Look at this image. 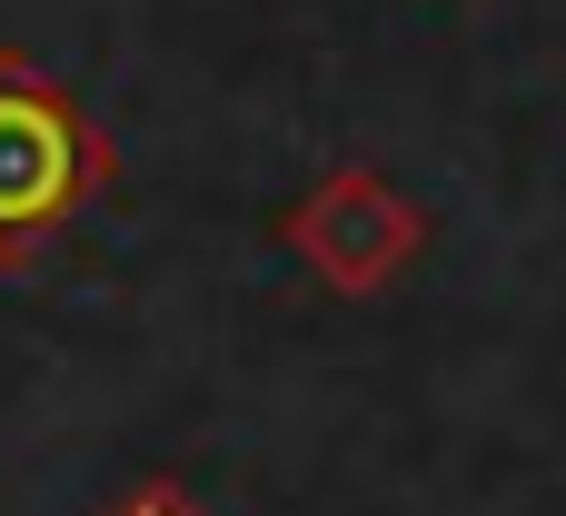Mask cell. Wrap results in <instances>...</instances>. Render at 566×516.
<instances>
[{
    "instance_id": "1",
    "label": "cell",
    "mask_w": 566,
    "mask_h": 516,
    "mask_svg": "<svg viewBox=\"0 0 566 516\" xmlns=\"http://www.w3.org/2000/svg\"><path fill=\"white\" fill-rule=\"evenodd\" d=\"M109 179V139L90 109L0 50V259H30L60 219H80Z\"/></svg>"
},
{
    "instance_id": "2",
    "label": "cell",
    "mask_w": 566,
    "mask_h": 516,
    "mask_svg": "<svg viewBox=\"0 0 566 516\" xmlns=\"http://www.w3.org/2000/svg\"><path fill=\"white\" fill-rule=\"evenodd\" d=\"M279 239L328 278V288H348V298H368V288H388L418 249H428V219H418V199L388 179V169H368V159H348V169H328L289 219H279Z\"/></svg>"
},
{
    "instance_id": "3",
    "label": "cell",
    "mask_w": 566,
    "mask_h": 516,
    "mask_svg": "<svg viewBox=\"0 0 566 516\" xmlns=\"http://www.w3.org/2000/svg\"><path fill=\"white\" fill-rule=\"evenodd\" d=\"M119 516H199V507H189L179 487H139V497H129V507H119Z\"/></svg>"
}]
</instances>
